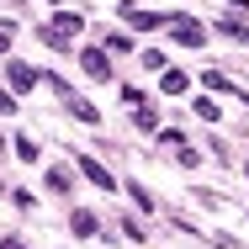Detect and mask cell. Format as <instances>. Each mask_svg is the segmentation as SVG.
I'll use <instances>...</instances> for the list:
<instances>
[{
	"mask_svg": "<svg viewBox=\"0 0 249 249\" xmlns=\"http://www.w3.org/2000/svg\"><path fill=\"white\" fill-rule=\"evenodd\" d=\"M53 32H58V37H74V32H85V16H80V11H58V16H53Z\"/></svg>",
	"mask_w": 249,
	"mask_h": 249,
	"instance_id": "obj_3",
	"label": "cell"
},
{
	"mask_svg": "<svg viewBox=\"0 0 249 249\" xmlns=\"http://www.w3.org/2000/svg\"><path fill=\"white\" fill-rule=\"evenodd\" d=\"M122 16H127V27H138V32H149V27L164 21V16H154V11H127V5H122Z\"/></svg>",
	"mask_w": 249,
	"mask_h": 249,
	"instance_id": "obj_6",
	"label": "cell"
},
{
	"mask_svg": "<svg viewBox=\"0 0 249 249\" xmlns=\"http://www.w3.org/2000/svg\"><path fill=\"white\" fill-rule=\"evenodd\" d=\"M5 74H11V85H16V90H32V85H37V69H27V64H11Z\"/></svg>",
	"mask_w": 249,
	"mask_h": 249,
	"instance_id": "obj_5",
	"label": "cell"
},
{
	"mask_svg": "<svg viewBox=\"0 0 249 249\" xmlns=\"http://www.w3.org/2000/svg\"><path fill=\"white\" fill-rule=\"evenodd\" d=\"M5 43H11V27H0V53H5Z\"/></svg>",
	"mask_w": 249,
	"mask_h": 249,
	"instance_id": "obj_10",
	"label": "cell"
},
{
	"mask_svg": "<svg viewBox=\"0 0 249 249\" xmlns=\"http://www.w3.org/2000/svg\"><path fill=\"white\" fill-rule=\"evenodd\" d=\"M69 228H74L80 239H85V233H96V212H74V217H69Z\"/></svg>",
	"mask_w": 249,
	"mask_h": 249,
	"instance_id": "obj_7",
	"label": "cell"
},
{
	"mask_svg": "<svg viewBox=\"0 0 249 249\" xmlns=\"http://www.w3.org/2000/svg\"><path fill=\"white\" fill-rule=\"evenodd\" d=\"M80 175H85L90 186H101V191H111V186H117V175H106V170L96 164V159H80Z\"/></svg>",
	"mask_w": 249,
	"mask_h": 249,
	"instance_id": "obj_4",
	"label": "cell"
},
{
	"mask_svg": "<svg viewBox=\"0 0 249 249\" xmlns=\"http://www.w3.org/2000/svg\"><path fill=\"white\" fill-rule=\"evenodd\" d=\"M170 37H175L180 48H201V43H207V27H196L191 16H170Z\"/></svg>",
	"mask_w": 249,
	"mask_h": 249,
	"instance_id": "obj_1",
	"label": "cell"
},
{
	"mask_svg": "<svg viewBox=\"0 0 249 249\" xmlns=\"http://www.w3.org/2000/svg\"><path fill=\"white\" fill-rule=\"evenodd\" d=\"M80 64H85V74H90V80H106V69H111L101 48H80Z\"/></svg>",
	"mask_w": 249,
	"mask_h": 249,
	"instance_id": "obj_2",
	"label": "cell"
},
{
	"mask_svg": "<svg viewBox=\"0 0 249 249\" xmlns=\"http://www.w3.org/2000/svg\"><path fill=\"white\" fill-rule=\"evenodd\" d=\"M159 90H170V96H180V90H186V74H180V69H164V85H159Z\"/></svg>",
	"mask_w": 249,
	"mask_h": 249,
	"instance_id": "obj_8",
	"label": "cell"
},
{
	"mask_svg": "<svg viewBox=\"0 0 249 249\" xmlns=\"http://www.w3.org/2000/svg\"><path fill=\"white\" fill-rule=\"evenodd\" d=\"M0 249H21V239H0Z\"/></svg>",
	"mask_w": 249,
	"mask_h": 249,
	"instance_id": "obj_11",
	"label": "cell"
},
{
	"mask_svg": "<svg viewBox=\"0 0 249 249\" xmlns=\"http://www.w3.org/2000/svg\"><path fill=\"white\" fill-rule=\"evenodd\" d=\"M0 111H16V101H11V96H5V90H0Z\"/></svg>",
	"mask_w": 249,
	"mask_h": 249,
	"instance_id": "obj_9",
	"label": "cell"
}]
</instances>
